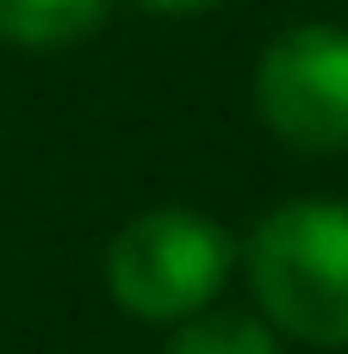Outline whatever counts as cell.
Here are the masks:
<instances>
[{
    "instance_id": "cell-6",
    "label": "cell",
    "mask_w": 348,
    "mask_h": 354,
    "mask_svg": "<svg viewBox=\"0 0 348 354\" xmlns=\"http://www.w3.org/2000/svg\"><path fill=\"white\" fill-rule=\"evenodd\" d=\"M143 12H156V19H193V12H212V6H224V0H137Z\"/></svg>"
},
{
    "instance_id": "cell-1",
    "label": "cell",
    "mask_w": 348,
    "mask_h": 354,
    "mask_svg": "<svg viewBox=\"0 0 348 354\" xmlns=\"http://www.w3.org/2000/svg\"><path fill=\"white\" fill-rule=\"evenodd\" d=\"M262 324L305 348H348V205L280 199L237 243Z\"/></svg>"
},
{
    "instance_id": "cell-5",
    "label": "cell",
    "mask_w": 348,
    "mask_h": 354,
    "mask_svg": "<svg viewBox=\"0 0 348 354\" xmlns=\"http://www.w3.org/2000/svg\"><path fill=\"white\" fill-rule=\"evenodd\" d=\"M162 354H280V336L249 311H199L174 324Z\"/></svg>"
},
{
    "instance_id": "cell-3",
    "label": "cell",
    "mask_w": 348,
    "mask_h": 354,
    "mask_svg": "<svg viewBox=\"0 0 348 354\" xmlns=\"http://www.w3.org/2000/svg\"><path fill=\"white\" fill-rule=\"evenodd\" d=\"M255 112L286 149H348V25L305 19L274 31L255 56Z\"/></svg>"
},
{
    "instance_id": "cell-2",
    "label": "cell",
    "mask_w": 348,
    "mask_h": 354,
    "mask_svg": "<svg viewBox=\"0 0 348 354\" xmlns=\"http://www.w3.org/2000/svg\"><path fill=\"white\" fill-rule=\"evenodd\" d=\"M237 274V236L193 205H149L106 243V292L137 324H187Z\"/></svg>"
},
{
    "instance_id": "cell-4",
    "label": "cell",
    "mask_w": 348,
    "mask_h": 354,
    "mask_svg": "<svg viewBox=\"0 0 348 354\" xmlns=\"http://www.w3.org/2000/svg\"><path fill=\"white\" fill-rule=\"evenodd\" d=\"M112 0H0V44L19 50H68L106 25Z\"/></svg>"
}]
</instances>
